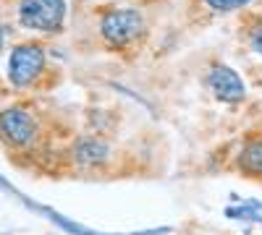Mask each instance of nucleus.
<instances>
[{
	"label": "nucleus",
	"mask_w": 262,
	"mask_h": 235,
	"mask_svg": "<svg viewBox=\"0 0 262 235\" xmlns=\"http://www.w3.org/2000/svg\"><path fill=\"white\" fill-rule=\"evenodd\" d=\"M100 34L111 47L126 50L144 34V18L137 8H113L100 18Z\"/></svg>",
	"instance_id": "1"
},
{
	"label": "nucleus",
	"mask_w": 262,
	"mask_h": 235,
	"mask_svg": "<svg viewBox=\"0 0 262 235\" xmlns=\"http://www.w3.org/2000/svg\"><path fill=\"white\" fill-rule=\"evenodd\" d=\"M45 73V47L39 42H21L8 58V81L13 87H32Z\"/></svg>",
	"instance_id": "2"
},
{
	"label": "nucleus",
	"mask_w": 262,
	"mask_h": 235,
	"mask_svg": "<svg viewBox=\"0 0 262 235\" xmlns=\"http://www.w3.org/2000/svg\"><path fill=\"white\" fill-rule=\"evenodd\" d=\"M18 21L21 27L34 32H60L66 21L63 0H18Z\"/></svg>",
	"instance_id": "3"
},
{
	"label": "nucleus",
	"mask_w": 262,
	"mask_h": 235,
	"mask_svg": "<svg viewBox=\"0 0 262 235\" xmlns=\"http://www.w3.org/2000/svg\"><path fill=\"white\" fill-rule=\"evenodd\" d=\"M0 139L16 149L29 146L37 139V120L21 108H8L0 113Z\"/></svg>",
	"instance_id": "4"
},
{
	"label": "nucleus",
	"mask_w": 262,
	"mask_h": 235,
	"mask_svg": "<svg viewBox=\"0 0 262 235\" xmlns=\"http://www.w3.org/2000/svg\"><path fill=\"white\" fill-rule=\"evenodd\" d=\"M207 87L221 102H238L247 94V87H244L242 76L228 66H215L207 73Z\"/></svg>",
	"instance_id": "5"
},
{
	"label": "nucleus",
	"mask_w": 262,
	"mask_h": 235,
	"mask_svg": "<svg viewBox=\"0 0 262 235\" xmlns=\"http://www.w3.org/2000/svg\"><path fill=\"white\" fill-rule=\"evenodd\" d=\"M236 165H238L242 173H247L252 178H262V136L244 144V149L238 152Z\"/></svg>",
	"instance_id": "6"
},
{
	"label": "nucleus",
	"mask_w": 262,
	"mask_h": 235,
	"mask_svg": "<svg viewBox=\"0 0 262 235\" xmlns=\"http://www.w3.org/2000/svg\"><path fill=\"white\" fill-rule=\"evenodd\" d=\"M105 157H107V146L100 139H86L76 146V160L81 165H95V162H102Z\"/></svg>",
	"instance_id": "7"
},
{
	"label": "nucleus",
	"mask_w": 262,
	"mask_h": 235,
	"mask_svg": "<svg viewBox=\"0 0 262 235\" xmlns=\"http://www.w3.org/2000/svg\"><path fill=\"white\" fill-rule=\"evenodd\" d=\"M247 42H249V47H252L257 55H262V18H254L252 24H249V29H247Z\"/></svg>",
	"instance_id": "8"
},
{
	"label": "nucleus",
	"mask_w": 262,
	"mask_h": 235,
	"mask_svg": "<svg viewBox=\"0 0 262 235\" xmlns=\"http://www.w3.org/2000/svg\"><path fill=\"white\" fill-rule=\"evenodd\" d=\"M205 3L217 11V13H228V11H238V8H244L249 0H205Z\"/></svg>",
	"instance_id": "9"
},
{
	"label": "nucleus",
	"mask_w": 262,
	"mask_h": 235,
	"mask_svg": "<svg viewBox=\"0 0 262 235\" xmlns=\"http://www.w3.org/2000/svg\"><path fill=\"white\" fill-rule=\"evenodd\" d=\"M0 47H3V32H0Z\"/></svg>",
	"instance_id": "10"
}]
</instances>
